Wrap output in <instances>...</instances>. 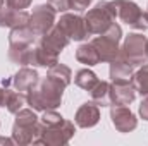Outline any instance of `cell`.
Returning <instances> with one entry per match:
<instances>
[{
  "mask_svg": "<svg viewBox=\"0 0 148 146\" xmlns=\"http://www.w3.org/2000/svg\"><path fill=\"white\" fill-rule=\"evenodd\" d=\"M66 88V84L62 81H59L53 76H48L47 79L38 83V88L29 89V96L28 102L31 107L35 108H55L60 105L62 102V89Z\"/></svg>",
  "mask_w": 148,
  "mask_h": 146,
  "instance_id": "6da1fadb",
  "label": "cell"
},
{
  "mask_svg": "<svg viewBox=\"0 0 148 146\" xmlns=\"http://www.w3.org/2000/svg\"><path fill=\"white\" fill-rule=\"evenodd\" d=\"M114 19H115V12H114L112 2H100L93 10L88 12L84 23H86L88 33L95 35V33H105L114 24Z\"/></svg>",
  "mask_w": 148,
  "mask_h": 146,
  "instance_id": "7a4b0ae2",
  "label": "cell"
},
{
  "mask_svg": "<svg viewBox=\"0 0 148 146\" xmlns=\"http://www.w3.org/2000/svg\"><path fill=\"white\" fill-rule=\"evenodd\" d=\"M119 40H121V28L117 24H112L105 33H102V36L95 38L91 41V45L97 48L100 55V60H107V62L115 60L119 53V48H117Z\"/></svg>",
  "mask_w": 148,
  "mask_h": 146,
  "instance_id": "3957f363",
  "label": "cell"
},
{
  "mask_svg": "<svg viewBox=\"0 0 148 146\" xmlns=\"http://www.w3.org/2000/svg\"><path fill=\"white\" fill-rule=\"evenodd\" d=\"M112 5H114L115 17H121L131 28H134V29H145L147 28V24H145V14L140 10V7L136 3L119 0V2H112Z\"/></svg>",
  "mask_w": 148,
  "mask_h": 146,
  "instance_id": "277c9868",
  "label": "cell"
},
{
  "mask_svg": "<svg viewBox=\"0 0 148 146\" xmlns=\"http://www.w3.org/2000/svg\"><path fill=\"white\" fill-rule=\"evenodd\" d=\"M121 57L124 60H127L133 67L140 65L147 60V40L143 35H129L126 40L124 46H122V53Z\"/></svg>",
  "mask_w": 148,
  "mask_h": 146,
  "instance_id": "5b68a950",
  "label": "cell"
},
{
  "mask_svg": "<svg viewBox=\"0 0 148 146\" xmlns=\"http://www.w3.org/2000/svg\"><path fill=\"white\" fill-rule=\"evenodd\" d=\"M53 19H55V10L52 9V5H40L35 9L29 19V28L36 36H41L48 33V29L53 26Z\"/></svg>",
  "mask_w": 148,
  "mask_h": 146,
  "instance_id": "8992f818",
  "label": "cell"
},
{
  "mask_svg": "<svg viewBox=\"0 0 148 146\" xmlns=\"http://www.w3.org/2000/svg\"><path fill=\"white\" fill-rule=\"evenodd\" d=\"M59 28L62 29V33L69 40H83V38H86L90 35L88 28H86V23L79 16H73V14L64 16L59 23Z\"/></svg>",
  "mask_w": 148,
  "mask_h": 146,
  "instance_id": "52a82bcc",
  "label": "cell"
},
{
  "mask_svg": "<svg viewBox=\"0 0 148 146\" xmlns=\"http://www.w3.org/2000/svg\"><path fill=\"white\" fill-rule=\"evenodd\" d=\"M134 86L129 84V81H114V86L110 88V102L115 105H127L134 100Z\"/></svg>",
  "mask_w": 148,
  "mask_h": 146,
  "instance_id": "ba28073f",
  "label": "cell"
},
{
  "mask_svg": "<svg viewBox=\"0 0 148 146\" xmlns=\"http://www.w3.org/2000/svg\"><path fill=\"white\" fill-rule=\"evenodd\" d=\"M112 122L121 132H127L136 127V119L131 110L126 108V105H115V108L112 110Z\"/></svg>",
  "mask_w": 148,
  "mask_h": 146,
  "instance_id": "9c48e42d",
  "label": "cell"
},
{
  "mask_svg": "<svg viewBox=\"0 0 148 146\" xmlns=\"http://www.w3.org/2000/svg\"><path fill=\"white\" fill-rule=\"evenodd\" d=\"M29 21L26 12H19L14 9H7L2 10L0 9V26H12V28H21L26 26V23Z\"/></svg>",
  "mask_w": 148,
  "mask_h": 146,
  "instance_id": "30bf717a",
  "label": "cell"
},
{
  "mask_svg": "<svg viewBox=\"0 0 148 146\" xmlns=\"http://www.w3.org/2000/svg\"><path fill=\"white\" fill-rule=\"evenodd\" d=\"M76 122L81 127H91L98 122V108L93 103H84L81 108L77 110Z\"/></svg>",
  "mask_w": 148,
  "mask_h": 146,
  "instance_id": "8fae6325",
  "label": "cell"
},
{
  "mask_svg": "<svg viewBox=\"0 0 148 146\" xmlns=\"http://www.w3.org/2000/svg\"><path fill=\"white\" fill-rule=\"evenodd\" d=\"M133 72V65L124 60L122 57L119 60H112V67H110V76L114 81H129Z\"/></svg>",
  "mask_w": 148,
  "mask_h": 146,
  "instance_id": "7c38bea8",
  "label": "cell"
},
{
  "mask_svg": "<svg viewBox=\"0 0 148 146\" xmlns=\"http://www.w3.org/2000/svg\"><path fill=\"white\" fill-rule=\"evenodd\" d=\"M38 83V74L31 69H23L16 74V79H14V84L19 91H26V89H31L35 84Z\"/></svg>",
  "mask_w": 148,
  "mask_h": 146,
  "instance_id": "4fadbf2b",
  "label": "cell"
},
{
  "mask_svg": "<svg viewBox=\"0 0 148 146\" xmlns=\"http://www.w3.org/2000/svg\"><path fill=\"white\" fill-rule=\"evenodd\" d=\"M76 59L86 65H95L100 62V55L97 52V48L90 43V45H81L77 48V53H76Z\"/></svg>",
  "mask_w": 148,
  "mask_h": 146,
  "instance_id": "5bb4252c",
  "label": "cell"
},
{
  "mask_svg": "<svg viewBox=\"0 0 148 146\" xmlns=\"http://www.w3.org/2000/svg\"><path fill=\"white\" fill-rule=\"evenodd\" d=\"M134 89L143 95V96H148V64L143 65V69H140L138 72L134 74Z\"/></svg>",
  "mask_w": 148,
  "mask_h": 146,
  "instance_id": "9a60e30c",
  "label": "cell"
},
{
  "mask_svg": "<svg viewBox=\"0 0 148 146\" xmlns=\"http://www.w3.org/2000/svg\"><path fill=\"white\" fill-rule=\"evenodd\" d=\"M98 83V79H97V76L91 72V71H79L77 72V77H76V84L77 86H81V88H84V89H88V91H91V88L95 86Z\"/></svg>",
  "mask_w": 148,
  "mask_h": 146,
  "instance_id": "2e32d148",
  "label": "cell"
},
{
  "mask_svg": "<svg viewBox=\"0 0 148 146\" xmlns=\"http://www.w3.org/2000/svg\"><path fill=\"white\" fill-rule=\"evenodd\" d=\"M50 76L57 77V79H59V81H62L66 86H67V84H69V81H71V71H69V67L60 65V64L52 65V69H50Z\"/></svg>",
  "mask_w": 148,
  "mask_h": 146,
  "instance_id": "e0dca14e",
  "label": "cell"
},
{
  "mask_svg": "<svg viewBox=\"0 0 148 146\" xmlns=\"http://www.w3.org/2000/svg\"><path fill=\"white\" fill-rule=\"evenodd\" d=\"M50 5L53 10H60V12H66L71 9V0H50Z\"/></svg>",
  "mask_w": 148,
  "mask_h": 146,
  "instance_id": "ac0fdd59",
  "label": "cell"
},
{
  "mask_svg": "<svg viewBox=\"0 0 148 146\" xmlns=\"http://www.w3.org/2000/svg\"><path fill=\"white\" fill-rule=\"evenodd\" d=\"M7 2V7L9 9H14V10H23L26 7H29L31 0H5Z\"/></svg>",
  "mask_w": 148,
  "mask_h": 146,
  "instance_id": "d6986e66",
  "label": "cell"
},
{
  "mask_svg": "<svg viewBox=\"0 0 148 146\" xmlns=\"http://www.w3.org/2000/svg\"><path fill=\"white\" fill-rule=\"evenodd\" d=\"M93 0H71V9H76V10H84Z\"/></svg>",
  "mask_w": 148,
  "mask_h": 146,
  "instance_id": "ffe728a7",
  "label": "cell"
},
{
  "mask_svg": "<svg viewBox=\"0 0 148 146\" xmlns=\"http://www.w3.org/2000/svg\"><path fill=\"white\" fill-rule=\"evenodd\" d=\"M140 113H141V117L145 120H148V96H147V100L141 103V107H140Z\"/></svg>",
  "mask_w": 148,
  "mask_h": 146,
  "instance_id": "44dd1931",
  "label": "cell"
},
{
  "mask_svg": "<svg viewBox=\"0 0 148 146\" xmlns=\"http://www.w3.org/2000/svg\"><path fill=\"white\" fill-rule=\"evenodd\" d=\"M145 21H147V23H148V10H147V12H145Z\"/></svg>",
  "mask_w": 148,
  "mask_h": 146,
  "instance_id": "7402d4cb",
  "label": "cell"
},
{
  "mask_svg": "<svg viewBox=\"0 0 148 146\" xmlns=\"http://www.w3.org/2000/svg\"><path fill=\"white\" fill-rule=\"evenodd\" d=\"M147 57H148V41H147Z\"/></svg>",
  "mask_w": 148,
  "mask_h": 146,
  "instance_id": "603a6c76",
  "label": "cell"
},
{
  "mask_svg": "<svg viewBox=\"0 0 148 146\" xmlns=\"http://www.w3.org/2000/svg\"><path fill=\"white\" fill-rule=\"evenodd\" d=\"M2 2H3V0H0V7H2Z\"/></svg>",
  "mask_w": 148,
  "mask_h": 146,
  "instance_id": "cb8c5ba5",
  "label": "cell"
}]
</instances>
